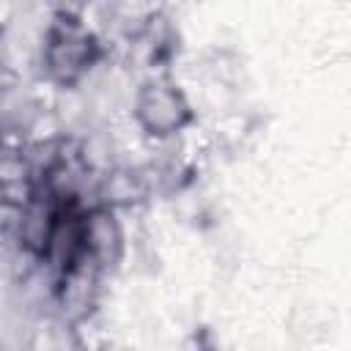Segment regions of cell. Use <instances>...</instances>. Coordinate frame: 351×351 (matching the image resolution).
<instances>
[{
  "instance_id": "obj_1",
  "label": "cell",
  "mask_w": 351,
  "mask_h": 351,
  "mask_svg": "<svg viewBox=\"0 0 351 351\" xmlns=\"http://www.w3.org/2000/svg\"><path fill=\"white\" fill-rule=\"evenodd\" d=\"M104 58V44L101 38L85 27V22L60 8L49 19L44 30V44H41V69L49 82H55L63 90H74L93 66Z\"/></svg>"
},
{
  "instance_id": "obj_2",
  "label": "cell",
  "mask_w": 351,
  "mask_h": 351,
  "mask_svg": "<svg viewBox=\"0 0 351 351\" xmlns=\"http://www.w3.org/2000/svg\"><path fill=\"white\" fill-rule=\"evenodd\" d=\"M132 118L145 137L170 140L195 121V107L184 88L167 74H151L132 99Z\"/></svg>"
},
{
  "instance_id": "obj_3",
  "label": "cell",
  "mask_w": 351,
  "mask_h": 351,
  "mask_svg": "<svg viewBox=\"0 0 351 351\" xmlns=\"http://www.w3.org/2000/svg\"><path fill=\"white\" fill-rule=\"evenodd\" d=\"M82 247L85 263L99 274L115 269L126 250V236L118 219V211L104 206H90L82 214Z\"/></svg>"
},
{
  "instance_id": "obj_4",
  "label": "cell",
  "mask_w": 351,
  "mask_h": 351,
  "mask_svg": "<svg viewBox=\"0 0 351 351\" xmlns=\"http://www.w3.org/2000/svg\"><path fill=\"white\" fill-rule=\"evenodd\" d=\"M148 195V181L140 170L134 167H123V165H115L110 173H104L101 178H96V206H104V208H129V206H137L143 203Z\"/></svg>"
},
{
  "instance_id": "obj_5",
  "label": "cell",
  "mask_w": 351,
  "mask_h": 351,
  "mask_svg": "<svg viewBox=\"0 0 351 351\" xmlns=\"http://www.w3.org/2000/svg\"><path fill=\"white\" fill-rule=\"evenodd\" d=\"M33 167L30 159L25 154V145H14V143H0V184L8 192V200L14 197L16 189H22L25 195H30L33 189Z\"/></svg>"
},
{
  "instance_id": "obj_6",
  "label": "cell",
  "mask_w": 351,
  "mask_h": 351,
  "mask_svg": "<svg viewBox=\"0 0 351 351\" xmlns=\"http://www.w3.org/2000/svg\"><path fill=\"white\" fill-rule=\"evenodd\" d=\"M5 203H8V192H5V189H3V184H0V208H3Z\"/></svg>"
},
{
  "instance_id": "obj_7",
  "label": "cell",
  "mask_w": 351,
  "mask_h": 351,
  "mask_svg": "<svg viewBox=\"0 0 351 351\" xmlns=\"http://www.w3.org/2000/svg\"><path fill=\"white\" fill-rule=\"evenodd\" d=\"M3 140H5V137H3V132H0V143H3Z\"/></svg>"
}]
</instances>
